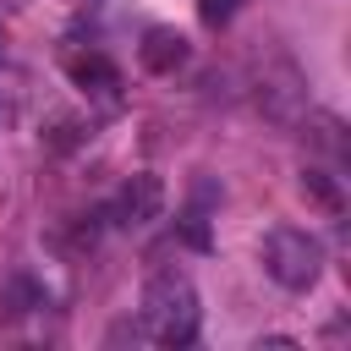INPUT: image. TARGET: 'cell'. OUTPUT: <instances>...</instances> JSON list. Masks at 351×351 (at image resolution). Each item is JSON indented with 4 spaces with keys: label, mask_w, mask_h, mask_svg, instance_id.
Segmentation results:
<instances>
[{
    "label": "cell",
    "mask_w": 351,
    "mask_h": 351,
    "mask_svg": "<svg viewBox=\"0 0 351 351\" xmlns=\"http://www.w3.org/2000/svg\"><path fill=\"white\" fill-rule=\"evenodd\" d=\"M302 192H307V197H318L329 214H346V197H340V186L329 181V170H302Z\"/></svg>",
    "instance_id": "8992f818"
},
{
    "label": "cell",
    "mask_w": 351,
    "mask_h": 351,
    "mask_svg": "<svg viewBox=\"0 0 351 351\" xmlns=\"http://www.w3.org/2000/svg\"><path fill=\"white\" fill-rule=\"evenodd\" d=\"M137 55H143V66H148V71L170 77L176 66H186V55H192V49H186V38H181L176 27H148V33H143V49H137Z\"/></svg>",
    "instance_id": "277c9868"
},
{
    "label": "cell",
    "mask_w": 351,
    "mask_h": 351,
    "mask_svg": "<svg viewBox=\"0 0 351 351\" xmlns=\"http://www.w3.org/2000/svg\"><path fill=\"white\" fill-rule=\"evenodd\" d=\"M66 71H71V82H77L82 93H99V99H115V93H121V71H115L99 49L71 55V60H66Z\"/></svg>",
    "instance_id": "5b68a950"
},
{
    "label": "cell",
    "mask_w": 351,
    "mask_h": 351,
    "mask_svg": "<svg viewBox=\"0 0 351 351\" xmlns=\"http://www.w3.org/2000/svg\"><path fill=\"white\" fill-rule=\"evenodd\" d=\"M236 5H241V0H197V16H203L208 27H225V22L236 16Z\"/></svg>",
    "instance_id": "52a82bcc"
},
{
    "label": "cell",
    "mask_w": 351,
    "mask_h": 351,
    "mask_svg": "<svg viewBox=\"0 0 351 351\" xmlns=\"http://www.w3.org/2000/svg\"><path fill=\"white\" fill-rule=\"evenodd\" d=\"M159 208H165V186H159V176H132L121 192H115V203H110V219L115 225H126V230H137V225H148V219H159Z\"/></svg>",
    "instance_id": "3957f363"
},
{
    "label": "cell",
    "mask_w": 351,
    "mask_h": 351,
    "mask_svg": "<svg viewBox=\"0 0 351 351\" xmlns=\"http://www.w3.org/2000/svg\"><path fill=\"white\" fill-rule=\"evenodd\" d=\"M197 324H203L197 285H192L181 269H159V274L143 285V329H148L159 346H192V340H197Z\"/></svg>",
    "instance_id": "6da1fadb"
},
{
    "label": "cell",
    "mask_w": 351,
    "mask_h": 351,
    "mask_svg": "<svg viewBox=\"0 0 351 351\" xmlns=\"http://www.w3.org/2000/svg\"><path fill=\"white\" fill-rule=\"evenodd\" d=\"M263 269H269L274 285L307 291V285L318 280V269H324V247H318L307 230H296V225H274V230L263 236Z\"/></svg>",
    "instance_id": "7a4b0ae2"
}]
</instances>
